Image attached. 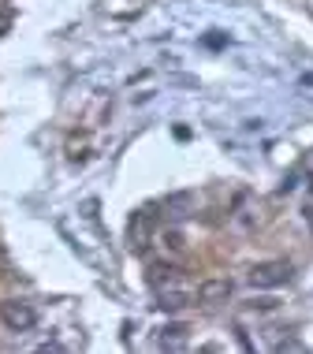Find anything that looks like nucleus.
I'll return each instance as SVG.
<instances>
[{"label":"nucleus","instance_id":"nucleus-1","mask_svg":"<svg viewBox=\"0 0 313 354\" xmlns=\"http://www.w3.org/2000/svg\"><path fill=\"white\" fill-rule=\"evenodd\" d=\"M0 321H4L8 332H30L37 324V310L23 299H8L0 302Z\"/></svg>","mask_w":313,"mask_h":354},{"label":"nucleus","instance_id":"nucleus-2","mask_svg":"<svg viewBox=\"0 0 313 354\" xmlns=\"http://www.w3.org/2000/svg\"><path fill=\"white\" fill-rule=\"evenodd\" d=\"M246 280H250V287H280L291 280V265L287 261H261L246 272Z\"/></svg>","mask_w":313,"mask_h":354},{"label":"nucleus","instance_id":"nucleus-3","mask_svg":"<svg viewBox=\"0 0 313 354\" xmlns=\"http://www.w3.org/2000/svg\"><path fill=\"white\" fill-rule=\"evenodd\" d=\"M149 239H153V213H149V209H138V213L127 220V243L135 254H142L149 246Z\"/></svg>","mask_w":313,"mask_h":354},{"label":"nucleus","instance_id":"nucleus-4","mask_svg":"<svg viewBox=\"0 0 313 354\" xmlns=\"http://www.w3.org/2000/svg\"><path fill=\"white\" fill-rule=\"evenodd\" d=\"M194 299L202 306H220L231 299V280H224V276H213V280H202L194 291Z\"/></svg>","mask_w":313,"mask_h":354},{"label":"nucleus","instance_id":"nucleus-5","mask_svg":"<svg viewBox=\"0 0 313 354\" xmlns=\"http://www.w3.org/2000/svg\"><path fill=\"white\" fill-rule=\"evenodd\" d=\"M198 213V198L191 194V190H176V194H168L164 198V216L168 220H187V216H194Z\"/></svg>","mask_w":313,"mask_h":354},{"label":"nucleus","instance_id":"nucleus-6","mask_svg":"<svg viewBox=\"0 0 313 354\" xmlns=\"http://www.w3.org/2000/svg\"><path fill=\"white\" fill-rule=\"evenodd\" d=\"M157 306H160V310H183V306H191V299H194V291H191V287H187L183 280H179V283H168V287H160V291H157Z\"/></svg>","mask_w":313,"mask_h":354},{"label":"nucleus","instance_id":"nucleus-7","mask_svg":"<svg viewBox=\"0 0 313 354\" xmlns=\"http://www.w3.org/2000/svg\"><path fill=\"white\" fill-rule=\"evenodd\" d=\"M146 280H149L153 291H160V287H168V283H179V280H183V272H179V265H172V261H153V265H149V272H146Z\"/></svg>","mask_w":313,"mask_h":354},{"label":"nucleus","instance_id":"nucleus-8","mask_svg":"<svg viewBox=\"0 0 313 354\" xmlns=\"http://www.w3.org/2000/svg\"><path fill=\"white\" fill-rule=\"evenodd\" d=\"M187 324H168V328H160V347H183L187 343Z\"/></svg>","mask_w":313,"mask_h":354},{"label":"nucleus","instance_id":"nucleus-9","mask_svg":"<svg viewBox=\"0 0 313 354\" xmlns=\"http://www.w3.org/2000/svg\"><path fill=\"white\" fill-rule=\"evenodd\" d=\"M164 246H168V250H183L187 243H183V235H179L176 227H168V232H164Z\"/></svg>","mask_w":313,"mask_h":354},{"label":"nucleus","instance_id":"nucleus-10","mask_svg":"<svg viewBox=\"0 0 313 354\" xmlns=\"http://www.w3.org/2000/svg\"><path fill=\"white\" fill-rule=\"evenodd\" d=\"M276 351H280V354H287V351H291V354H302V351H306V343H298V339H283V343H276Z\"/></svg>","mask_w":313,"mask_h":354},{"label":"nucleus","instance_id":"nucleus-11","mask_svg":"<svg viewBox=\"0 0 313 354\" xmlns=\"http://www.w3.org/2000/svg\"><path fill=\"white\" fill-rule=\"evenodd\" d=\"M8 26H12V8H0V34H4Z\"/></svg>","mask_w":313,"mask_h":354}]
</instances>
